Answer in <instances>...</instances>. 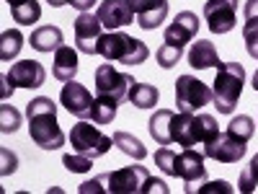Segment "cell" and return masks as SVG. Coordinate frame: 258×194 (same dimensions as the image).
Listing matches in <instances>:
<instances>
[{"label":"cell","mask_w":258,"mask_h":194,"mask_svg":"<svg viewBox=\"0 0 258 194\" xmlns=\"http://www.w3.org/2000/svg\"><path fill=\"white\" fill-rule=\"evenodd\" d=\"M170 119H173V112L170 109H158L147 122L150 137L158 145H170Z\"/></svg>","instance_id":"44dd1931"},{"label":"cell","mask_w":258,"mask_h":194,"mask_svg":"<svg viewBox=\"0 0 258 194\" xmlns=\"http://www.w3.org/2000/svg\"><path fill=\"white\" fill-rule=\"evenodd\" d=\"M29 135L41 150H57L64 145V132L57 122V104L49 96H36L26 106Z\"/></svg>","instance_id":"6da1fadb"},{"label":"cell","mask_w":258,"mask_h":194,"mask_svg":"<svg viewBox=\"0 0 258 194\" xmlns=\"http://www.w3.org/2000/svg\"><path fill=\"white\" fill-rule=\"evenodd\" d=\"M52 73L57 80L68 83V80H75L78 75V52L73 47H59L54 50V65H52Z\"/></svg>","instance_id":"d6986e66"},{"label":"cell","mask_w":258,"mask_h":194,"mask_svg":"<svg viewBox=\"0 0 258 194\" xmlns=\"http://www.w3.org/2000/svg\"><path fill=\"white\" fill-rule=\"evenodd\" d=\"M96 55H101L109 62H124V65H142L150 57V50L142 39H135L124 31H109L101 34Z\"/></svg>","instance_id":"5b68a950"},{"label":"cell","mask_w":258,"mask_h":194,"mask_svg":"<svg viewBox=\"0 0 258 194\" xmlns=\"http://www.w3.org/2000/svg\"><path fill=\"white\" fill-rule=\"evenodd\" d=\"M96 16L101 18V24L106 29H111V31L135 24V13H132L129 0H101Z\"/></svg>","instance_id":"2e32d148"},{"label":"cell","mask_w":258,"mask_h":194,"mask_svg":"<svg viewBox=\"0 0 258 194\" xmlns=\"http://www.w3.org/2000/svg\"><path fill=\"white\" fill-rule=\"evenodd\" d=\"M250 85H253V88L258 91V70H255V75H253V83H250Z\"/></svg>","instance_id":"8d00e7d4"},{"label":"cell","mask_w":258,"mask_h":194,"mask_svg":"<svg viewBox=\"0 0 258 194\" xmlns=\"http://www.w3.org/2000/svg\"><path fill=\"white\" fill-rule=\"evenodd\" d=\"M116 106H119V101H114L109 96H96L93 99V109H91L93 124H111L114 117H116Z\"/></svg>","instance_id":"cb8c5ba5"},{"label":"cell","mask_w":258,"mask_h":194,"mask_svg":"<svg viewBox=\"0 0 258 194\" xmlns=\"http://www.w3.org/2000/svg\"><path fill=\"white\" fill-rule=\"evenodd\" d=\"M24 34H21L18 29H8L0 34V60L8 62L13 57H18V52L24 50Z\"/></svg>","instance_id":"603a6c76"},{"label":"cell","mask_w":258,"mask_h":194,"mask_svg":"<svg viewBox=\"0 0 258 194\" xmlns=\"http://www.w3.org/2000/svg\"><path fill=\"white\" fill-rule=\"evenodd\" d=\"M3 161H6V166H3V176L13 174V171H16V156H13V153H8L6 148H3Z\"/></svg>","instance_id":"836d02e7"},{"label":"cell","mask_w":258,"mask_h":194,"mask_svg":"<svg viewBox=\"0 0 258 194\" xmlns=\"http://www.w3.org/2000/svg\"><path fill=\"white\" fill-rule=\"evenodd\" d=\"M132 83H135L132 75L114 70V65H109V62H103V65L96 68V91H98V96H109V99L121 104L129 96Z\"/></svg>","instance_id":"30bf717a"},{"label":"cell","mask_w":258,"mask_h":194,"mask_svg":"<svg viewBox=\"0 0 258 194\" xmlns=\"http://www.w3.org/2000/svg\"><path fill=\"white\" fill-rule=\"evenodd\" d=\"M47 3H49L52 8H62V6H68L70 0H47Z\"/></svg>","instance_id":"d590c367"},{"label":"cell","mask_w":258,"mask_h":194,"mask_svg":"<svg viewBox=\"0 0 258 194\" xmlns=\"http://www.w3.org/2000/svg\"><path fill=\"white\" fill-rule=\"evenodd\" d=\"M258 186V153L250 158V163L243 168V174H240V181H238V189L243 194H250L253 189Z\"/></svg>","instance_id":"83f0119b"},{"label":"cell","mask_w":258,"mask_h":194,"mask_svg":"<svg viewBox=\"0 0 258 194\" xmlns=\"http://www.w3.org/2000/svg\"><path fill=\"white\" fill-rule=\"evenodd\" d=\"M197 31H199V18H197V13H191V11H181L178 16H176V21L170 24L168 29H165V44H170V47H178V50H183L188 41L197 36Z\"/></svg>","instance_id":"e0dca14e"},{"label":"cell","mask_w":258,"mask_h":194,"mask_svg":"<svg viewBox=\"0 0 258 194\" xmlns=\"http://www.w3.org/2000/svg\"><path fill=\"white\" fill-rule=\"evenodd\" d=\"M243 41H245V50L253 60H258V21H245L243 26Z\"/></svg>","instance_id":"1f68e13d"},{"label":"cell","mask_w":258,"mask_h":194,"mask_svg":"<svg viewBox=\"0 0 258 194\" xmlns=\"http://www.w3.org/2000/svg\"><path fill=\"white\" fill-rule=\"evenodd\" d=\"M204 153H197L194 148H183L181 153H173V166H170L168 176H178L186 184V191L194 194L207 181V166H204Z\"/></svg>","instance_id":"8992f818"},{"label":"cell","mask_w":258,"mask_h":194,"mask_svg":"<svg viewBox=\"0 0 258 194\" xmlns=\"http://www.w3.org/2000/svg\"><path fill=\"white\" fill-rule=\"evenodd\" d=\"M245 150H248V142L230 132H220L212 142H204V156L217 163H227V166L238 163L245 156Z\"/></svg>","instance_id":"7c38bea8"},{"label":"cell","mask_w":258,"mask_h":194,"mask_svg":"<svg viewBox=\"0 0 258 194\" xmlns=\"http://www.w3.org/2000/svg\"><path fill=\"white\" fill-rule=\"evenodd\" d=\"M126 99H129V104H135L137 109H153V106L158 104V99H160V93H158L155 85L135 80L132 88H129V96H126Z\"/></svg>","instance_id":"7402d4cb"},{"label":"cell","mask_w":258,"mask_h":194,"mask_svg":"<svg viewBox=\"0 0 258 194\" xmlns=\"http://www.w3.org/2000/svg\"><path fill=\"white\" fill-rule=\"evenodd\" d=\"M245 85V68L240 62H220L212 85V101L220 114H232Z\"/></svg>","instance_id":"277c9868"},{"label":"cell","mask_w":258,"mask_h":194,"mask_svg":"<svg viewBox=\"0 0 258 194\" xmlns=\"http://www.w3.org/2000/svg\"><path fill=\"white\" fill-rule=\"evenodd\" d=\"M253 129H255V124H253V119L248 114H238L227 124V132L235 135V137H240V140H245V142L253 137Z\"/></svg>","instance_id":"4316f807"},{"label":"cell","mask_w":258,"mask_h":194,"mask_svg":"<svg viewBox=\"0 0 258 194\" xmlns=\"http://www.w3.org/2000/svg\"><path fill=\"white\" fill-rule=\"evenodd\" d=\"M6 3H8V6L13 8V6H18V3H24V0H6Z\"/></svg>","instance_id":"74e56055"},{"label":"cell","mask_w":258,"mask_h":194,"mask_svg":"<svg viewBox=\"0 0 258 194\" xmlns=\"http://www.w3.org/2000/svg\"><path fill=\"white\" fill-rule=\"evenodd\" d=\"M214 191H225V194H230L232 191V186L227 184V181H209V184H204V186H199V194H214Z\"/></svg>","instance_id":"d6a6232c"},{"label":"cell","mask_w":258,"mask_h":194,"mask_svg":"<svg viewBox=\"0 0 258 194\" xmlns=\"http://www.w3.org/2000/svg\"><path fill=\"white\" fill-rule=\"evenodd\" d=\"M29 44H31L36 52H52V50H59V47H62V31H59L57 26H41V29L31 31Z\"/></svg>","instance_id":"ffe728a7"},{"label":"cell","mask_w":258,"mask_h":194,"mask_svg":"<svg viewBox=\"0 0 258 194\" xmlns=\"http://www.w3.org/2000/svg\"><path fill=\"white\" fill-rule=\"evenodd\" d=\"M147 168L145 166H126L119 171H111V174H101L91 181L80 184V194H145L147 186Z\"/></svg>","instance_id":"7a4b0ae2"},{"label":"cell","mask_w":258,"mask_h":194,"mask_svg":"<svg viewBox=\"0 0 258 194\" xmlns=\"http://www.w3.org/2000/svg\"><path fill=\"white\" fill-rule=\"evenodd\" d=\"M188 65L194 70H209V68H220V55H217V47L212 41L202 39L197 41L191 50H188Z\"/></svg>","instance_id":"ac0fdd59"},{"label":"cell","mask_w":258,"mask_h":194,"mask_svg":"<svg viewBox=\"0 0 258 194\" xmlns=\"http://www.w3.org/2000/svg\"><path fill=\"white\" fill-rule=\"evenodd\" d=\"M70 145L75 153L80 156H88V158H101L109 153V148L114 145V137L103 135L101 129H96L88 122H78L70 129Z\"/></svg>","instance_id":"52a82bcc"},{"label":"cell","mask_w":258,"mask_h":194,"mask_svg":"<svg viewBox=\"0 0 258 194\" xmlns=\"http://www.w3.org/2000/svg\"><path fill=\"white\" fill-rule=\"evenodd\" d=\"M114 145L121 150L124 156L135 158V161H142V158L147 156L145 145H142V142H140L135 135H129V132H114Z\"/></svg>","instance_id":"d4e9b609"},{"label":"cell","mask_w":258,"mask_h":194,"mask_svg":"<svg viewBox=\"0 0 258 194\" xmlns=\"http://www.w3.org/2000/svg\"><path fill=\"white\" fill-rule=\"evenodd\" d=\"M220 135L217 119L212 114H173L170 119V142L183 145V148H194L197 142H212Z\"/></svg>","instance_id":"3957f363"},{"label":"cell","mask_w":258,"mask_h":194,"mask_svg":"<svg viewBox=\"0 0 258 194\" xmlns=\"http://www.w3.org/2000/svg\"><path fill=\"white\" fill-rule=\"evenodd\" d=\"M212 104V88L194 75H181L176 80V106L186 114H194L202 106Z\"/></svg>","instance_id":"9c48e42d"},{"label":"cell","mask_w":258,"mask_h":194,"mask_svg":"<svg viewBox=\"0 0 258 194\" xmlns=\"http://www.w3.org/2000/svg\"><path fill=\"white\" fill-rule=\"evenodd\" d=\"M18 124H21V114L13 109L11 104H3L0 106V132H16L18 129Z\"/></svg>","instance_id":"4dcf8cb0"},{"label":"cell","mask_w":258,"mask_h":194,"mask_svg":"<svg viewBox=\"0 0 258 194\" xmlns=\"http://www.w3.org/2000/svg\"><path fill=\"white\" fill-rule=\"evenodd\" d=\"M129 6L137 18V26L145 31L158 29L168 16V0H129Z\"/></svg>","instance_id":"9a60e30c"},{"label":"cell","mask_w":258,"mask_h":194,"mask_svg":"<svg viewBox=\"0 0 258 194\" xmlns=\"http://www.w3.org/2000/svg\"><path fill=\"white\" fill-rule=\"evenodd\" d=\"M101 18L93 16L91 11H85L75 18V24H73V31H75V47L78 52L83 55H96V44H98V39H101Z\"/></svg>","instance_id":"4fadbf2b"},{"label":"cell","mask_w":258,"mask_h":194,"mask_svg":"<svg viewBox=\"0 0 258 194\" xmlns=\"http://www.w3.org/2000/svg\"><path fill=\"white\" fill-rule=\"evenodd\" d=\"M47 80L44 65L36 60H21L3 75V99H8L16 88H39Z\"/></svg>","instance_id":"ba28073f"},{"label":"cell","mask_w":258,"mask_h":194,"mask_svg":"<svg viewBox=\"0 0 258 194\" xmlns=\"http://www.w3.org/2000/svg\"><path fill=\"white\" fill-rule=\"evenodd\" d=\"M204 21L212 34H227L238 24V0H207Z\"/></svg>","instance_id":"8fae6325"},{"label":"cell","mask_w":258,"mask_h":194,"mask_svg":"<svg viewBox=\"0 0 258 194\" xmlns=\"http://www.w3.org/2000/svg\"><path fill=\"white\" fill-rule=\"evenodd\" d=\"M59 104L68 109L73 117L78 119H91V109H93V96L85 85L68 80L62 85V93H59Z\"/></svg>","instance_id":"5bb4252c"},{"label":"cell","mask_w":258,"mask_h":194,"mask_svg":"<svg viewBox=\"0 0 258 194\" xmlns=\"http://www.w3.org/2000/svg\"><path fill=\"white\" fill-rule=\"evenodd\" d=\"M11 13H13V21H16V24L31 26V24H36V21L41 18V6L36 3V0H24V3L13 6Z\"/></svg>","instance_id":"484cf974"},{"label":"cell","mask_w":258,"mask_h":194,"mask_svg":"<svg viewBox=\"0 0 258 194\" xmlns=\"http://www.w3.org/2000/svg\"><path fill=\"white\" fill-rule=\"evenodd\" d=\"M245 21H258V0H245Z\"/></svg>","instance_id":"e575fe53"},{"label":"cell","mask_w":258,"mask_h":194,"mask_svg":"<svg viewBox=\"0 0 258 194\" xmlns=\"http://www.w3.org/2000/svg\"><path fill=\"white\" fill-rule=\"evenodd\" d=\"M62 166L68 168V171H73V174H88L91 171V166H93V158H88V156H80V153H64L62 156Z\"/></svg>","instance_id":"f1b7e54d"},{"label":"cell","mask_w":258,"mask_h":194,"mask_svg":"<svg viewBox=\"0 0 258 194\" xmlns=\"http://www.w3.org/2000/svg\"><path fill=\"white\" fill-rule=\"evenodd\" d=\"M181 55H183V50H178V47H170V44H163V47L155 52V57H158V65H160L163 70L176 68V65L181 62Z\"/></svg>","instance_id":"f546056e"}]
</instances>
